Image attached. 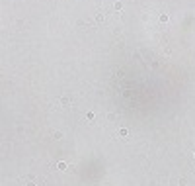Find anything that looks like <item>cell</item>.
I'll use <instances>...</instances> for the list:
<instances>
[{"label":"cell","mask_w":195,"mask_h":186,"mask_svg":"<svg viewBox=\"0 0 195 186\" xmlns=\"http://www.w3.org/2000/svg\"><path fill=\"white\" fill-rule=\"evenodd\" d=\"M121 8H123V4H121V2H115V4H113V10H115V12H119Z\"/></svg>","instance_id":"obj_2"},{"label":"cell","mask_w":195,"mask_h":186,"mask_svg":"<svg viewBox=\"0 0 195 186\" xmlns=\"http://www.w3.org/2000/svg\"><path fill=\"white\" fill-rule=\"evenodd\" d=\"M0 77H2V73H0Z\"/></svg>","instance_id":"obj_4"},{"label":"cell","mask_w":195,"mask_h":186,"mask_svg":"<svg viewBox=\"0 0 195 186\" xmlns=\"http://www.w3.org/2000/svg\"><path fill=\"white\" fill-rule=\"evenodd\" d=\"M160 22L166 24V22H168V14H160Z\"/></svg>","instance_id":"obj_3"},{"label":"cell","mask_w":195,"mask_h":186,"mask_svg":"<svg viewBox=\"0 0 195 186\" xmlns=\"http://www.w3.org/2000/svg\"><path fill=\"white\" fill-rule=\"evenodd\" d=\"M104 22H105V16L104 14H98L96 16V24H104Z\"/></svg>","instance_id":"obj_1"}]
</instances>
